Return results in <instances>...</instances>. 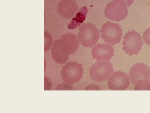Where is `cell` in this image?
<instances>
[{
    "mask_svg": "<svg viewBox=\"0 0 150 113\" xmlns=\"http://www.w3.org/2000/svg\"><path fill=\"white\" fill-rule=\"evenodd\" d=\"M78 36L73 33H67L54 41L51 48V55L54 62L65 64L70 55L74 54L79 47Z\"/></svg>",
    "mask_w": 150,
    "mask_h": 113,
    "instance_id": "obj_1",
    "label": "cell"
},
{
    "mask_svg": "<svg viewBox=\"0 0 150 113\" xmlns=\"http://www.w3.org/2000/svg\"><path fill=\"white\" fill-rule=\"evenodd\" d=\"M129 78L135 86V90L150 84V68L144 63H136L131 67L129 73Z\"/></svg>",
    "mask_w": 150,
    "mask_h": 113,
    "instance_id": "obj_2",
    "label": "cell"
},
{
    "mask_svg": "<svg viewBox=\"0 0 150 113\" xmlns=\"http://www.w3.org/2000/svg\"><path fill=\"white\" fill-rule=\"evenodd\" d=\"M79 31L78 36L80 43L84 47L91 48L99 40V30L92 24H83L79 28Z\"/></svg>",
    "mask_w": 150,
    "mask_h": 113,
    "instance_id": "obj_3",
    "label": "cell"
},
{
    "mask_svg": "<svg viewBox=\"0 0 150 113\" xmlns=\"http://www.w3.org/2000/svg\"><path fill=\"white\" fill-rule=\"evenodd\" d=\"M100 32V37L104 42L111 45L120 43L123 36L122 29L120 26L109 21L103 24Z\"/></svg>",
    "mask_w": 150,
    "mask_h": 113,
    "instance_id": "obj_4",
    "label": "cell"
},
{
    "mask_svg": "<svg viewBox=\"0 0 150 113\" xmlns=\"http://www.w3.org/2000/svg\"><path fill=\"white\" fill-rule=\"evenodd\" d=\"M83 69L82 65L76 61H69L63 67L61 75L63 81L69 85L79 82L82 78Z\"/></svg>",
    "mask_w": 150,
    "mask_h": 113,
    "instance_id": "obj_5",
    "label": "cell"
},
{
    "mask_svg": "<svg viewBox=\"0 0 150 113\" xmlns=\"http://www.w3.org/2000/svg\"><path fill=\"white\" fill-rule=\"evenodd\" d=\"M104 13L106 17L110 20L122 21L128 16V6L123 0H113L108 4Z\"/></svg>",
    "mask_w": 150,
    "mask_h": 113,
    "instance_id": "obj_6",
    "label": "cell"
},
{
    "mask_svg": "<svg viewBox=\"0 0 150 113\" xmlns=\"http://www.w3.org/2000/svg\"><path fill=\"white\" fill-rule=\"evenodd\" d=\"M121 44L123 51L131 56L139 54L142 50L144 42L139 33L132 30L125 34Z\"/></svg>",
    "mask_w": 150,
    "mask_h": 113,
    "instance_id": "obj_7",
    "label": "cell"
},
{
    "mask_svg": "<svg viewBox=\"0 0 150 113\" xmlns=\"http://www.w3.org/2000/svg\"><path fill=\"white\" fill-rule=\"evenodd\" d=\"M113 72V65L109 61H99L90 68V77L96 82L106 81Z\"/></svg>",
    "mask_w": 150,
    "mask_h": 113,
    "instance_id": "obj_8",
    "label": "cell"
},
{
    "mask_svg": "<svg viewBox=\"0 0 150 113\" xmlns=\"http://www.w3.org/2000/svg\"><path fill=\"white\" fill-rule=\"evenodd\" d=\"M107 84L109 89L112 90H126L130 85L128 75L121 71L112 73L108 79Z\"/></svg>",
    "mask_w": 150,
    "mask_h": 113,
    "instance_id": "obj_9",
    "label": "cell"
},
{
    "mask_svg": "<svg viewBox=\"0 0 150 113\" xmlns=\"http://www.w3.org/2000/svg\"><path fill=\"white\" fill-rule=\"evenodd\" d=\"M79 9V5L75 0H61L57 6L59 15L68 20L72 18Z\"/></svg>",
    "mask_w": 150,
    "mask_h": 113,
    "instance_id": "obj_10",
    "label": "cell"
},
{
    "mask_svg": "<svg viewBox=\"0 0 150 113\" xmlns=\"http://www.w3.org/2000/svg\"><path fill=\"white\" fill-rule=\"evenodd\" d=\"M114 52L112 46L106 44H98L91 49L93 58L98 61L110 60L114 56Z\"/></svg>",
    "mask_w": 150,
    "mask_h": 113,
    "instance_id": "obj_11",
    "label": "cell"
},
{
    "mask_svg": "<svg viewBox=\"0 0 150 113\" xmlns=\"http://www.w3.org/2000/svg\"><path fill=\"white\" fill-rule=\"evenodd\" d=\"M143 39L144 42L150 46V27L147 29L143 33Z\"/></svg>",
    "mask_w": 150,
    "mask_h": 113,
    "instance_id": "obj_12",
    "label": "cell"
},
{
    "mask_svg": "<svg viewBox=\"0 0 150 113\" xmlns=\"http://www.w3.org/2000/svg\"><path fill=\"white\" fill-rule=\"evenodd\" d=\"M126 2L127 6L129 7L134 3V0H123Z\"/></svg>",
    "mask_w": 150,
    "mask_h": 113,
    "instance_id": "obj_13",
    "label": "cell"
}]
</instances>
